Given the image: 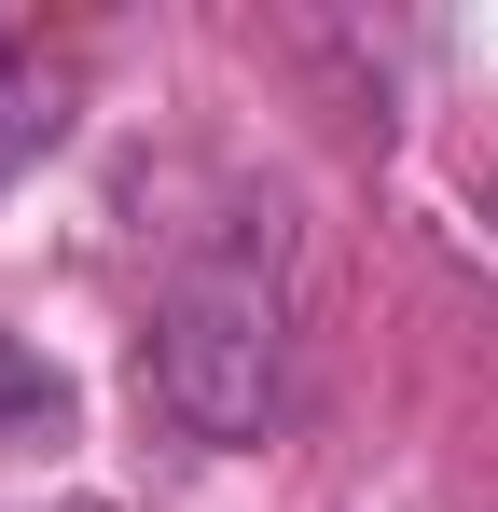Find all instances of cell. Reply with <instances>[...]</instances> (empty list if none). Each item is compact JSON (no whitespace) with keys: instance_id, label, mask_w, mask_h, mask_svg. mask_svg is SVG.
<instances>
[{"instance_id":"7a4b0ae2","label":"cell","mask_w":498,"mask_h":512,"mask_svg":"<svg viewBox=\"0 0 498 512\" xmlns=\"http://www.w3.org/2000/svg\"><path fill=\"white\" fill-rule=\"evenodd\" d=\"M70 139V70H42V56H0V180L42 167Z\"/></svg>"},{"instance_id":"3957f363","label":"cell","mask_w":498,"mask_h":512,"mask_svg":"<svg viewBox=\"0 0 498 512\" xmlns=\"http://www.w3.org/2000/svg\"><path fill=\"white\" fill-rule=\"evenodd\" d=\"M0 429H28V443H42V429H70V374H56V360H28L14 333H0Z\"/></svg>"},{"instance_id":"6da1fadb","label":"cell","mask_w":498,"mask_h":512,"mask_svg":"<svg viewBox=\"0 0 498 512\" xmlns=\"http://www.w3.org/2000/svg\"><path fill=\"white\" fill-rule=\"evenodd\" d=\"M153 402L194 443H249L277 416V291L263 277H194L153 319Z\"/></svg>"}]
</instances>
